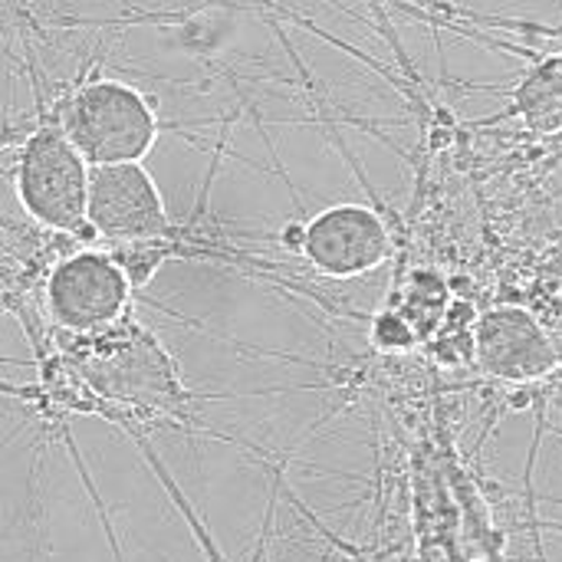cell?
I'll list each match as a JSON object with an SVG mask.
<instances>
[{
	"mask_svg": "<svg viewBox=\"0 0 562 562\" xmlns=\"http://www.w3.org/2000/svg\"><path fill=\"white\" fill-rule=\"evenodd\" d=\"M59 128L89 161V168L142 165L158 142L151 102L122 79H89L59 109Z\"/></svg>",
	"mask_w": 562,
	"mask_h": 562,
	"instance_id": "6da1fadb",
	"label": "cell"
},
{
	"mask_svg": "<svg viewBox=\"0 0 562 562\" xmlns=\"http://www.w3.org/2000/svg\"><path fill=\"white\" fill-rule=\"evenodd\" d=\"M89 161L66 138L59 122H40L16 158V198L49 231L79 234L89 224Z\"/></svg>",
	"mask_w": 562,
	"mask_h": 562,
	"instance_id": "7a4b0ae2",
	"label": "cell"
},
{
	"mask_svg": "<svg viewBox=\"0 0 562 562\" xmlns=\"http://www.w3.org/2000/svg\"><path fill=\"white\" fill-rule=\"evenodd\" d=\"M300 257L333 280H352L382 267L392 254L385 221L366 204H333L296 234Z\"/></svg>",
	"mask_w": 562,
	"mask_h": 562,
	"instance_id": "3957f363",
	"label": "cell"
},
{
	"mask_svg": "<svg viewBox=\"0 0 562 562\" xmlns=\"http://www.w3.org/2000/svg\"><path fill=\"white\" fill-rule=\"evenodd\" d=\"M132 303V283L109 254L82 250L59 260L46 280L49 316L72 333H95L112 326Z\"/></svg>",
	"mask_w": 562,
	"mask_h": 562,
	"instance_id": "277c9868",
	"label": "cell"
},
{
	"mask_svg": "<svg viewBox=\"0 0 562 562\" xmlns=\"http://www.w3.org/2000/svg\"><path fill=\"white\" fill-rule=\"evenodd\" d=\"M89 227L119 244H145L168 234V211L145 165L92 168Z\"/></svg>",
	"mask_w": 562,
	"mask_h": 562,
	"instance_id": "5b68a950",
	"label": "cell"
},
{
	"mask_svg": "<svg viewBox=\"0 0 562 562\" xmlns=\"http://www.w3.org/2000/svg\"><path fill=\"white\" fill-rule=\"evenodd\" d=\"M477 362L504 382H533L557 369V352L527 310L501 306L477 323Z\"/></svg>",
	"mask_w": 562,
	"mask_h": 562,
	"instance_id": "8992f818",
	"label": "cell"
}]
</instances>
